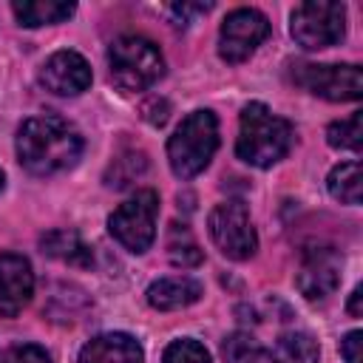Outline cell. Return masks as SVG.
I'll list each match as a JSON object with an SVG mask.
<instances>
[{
    "label": "cell",
    "mask_w": 363,
    "mask_h": 363,
    "mask_svg": "<svg viewBox=\"0 0 363 363\" xmlns=\"http://www.w3.org/2000/svg\"><path fill=\"white\" fill-rule=\"evenodd\" d=\"M292 37L298 45L315 51L340 43L346 31V6L335 0H309L292 11Z\"/></svg>",
    "instance_id": "cell-6"
},
{
    "label": "cell",
    "mask_w": 363,
    "mask_h": 363,
    "mask_svg": "<svg viewBox=\"0 0 363 363\" xmlns=\"http://www.w3.org/2000/svg\"><path fill=\"white\" fill-rule=\"evenodd\" d=\"M82 136L60 116H31L17 133L20 164L34 176H54L77 164Z\"/></svg>",
    "instance_id": "cell-1"
},
{
    "label": "cell",
    "mask_w": 363,
    "mask_h": 363,
    "mask_svg": "<svg viewBox=\"0 0 363 363\" xmlns=\"http://www.w3.org/2000/svg\"><path fill=\"white\" fill-rule=\"evenodd\" d=\"M340 255L332 247H320L306 252L301 269H298V289L309 301H320L332 295L340 284Z\"/></svg>",
    "instance_id": "cell-12"
},
{
    "label": "cell",
    "mask_w": 363,
    "mask_h": 363,
    "mask_svg": "<svg viewBox=\"0 0 363 363\" xmlns=\"http://www.w3.org/2000/svg\"><path fill=\"white\" fill-rule=\"evenodd\" d=\"M170 261L179 267H196L201 261V250L187 241V244H170Z\"/></svg>",
    "instance_id": "cell-25"
},
{
    "label": "cell",
    "mask_w": 363,
    "mask_h": 363,
    "mask_svg": "<svg viewBox=\"0 0 363 363\" xmlns=\"http://www.w3.org/2000/svg\"><path fill=\"white\" fill-rule=\"evenodd\" d=\"M224 363H272V354L247 332H235L221 346Z\"/></svg>",
    "instance_id": "cell-19"
},
{
    "label": "cell",
    "mask_w": 363,
    "mask_h": 363,
    "mask_svg": "<svg viewBox=\"0 0 363 363\" xmlns=\"http://www.w3.org/2000/svg\"><path fill=\"white\" fill-rule=\"evenodd\" d=\"M207 227H210V238L216 241V247L227 258L244 261L258 247L250 213H247V207L241 201H221V204H216L210 218H207Z\"/></svg>",
    "instance_id": "cell-8"
},
{
    "label": "cell",
    "mask_w": 363,
    "mask_h": 363,
    "mask_svg": "<svg viewBox=\"0 0 363 363\" xmlns=\"http://www.w3.org/2000/svg\"><path fill=\"white\" fill-rule=\"evenodd\" d=\"M11 9H14V17L28 28L62 23L74 14V3H65V0H17L11 3Z\"/></svg>",
    "instance_id": "cell-16"
},
{
    "label": "cell",
    "mask_w": 363,
    "mask_h": 363,
    "mask_svg": "<svg viewBox=\"0 0 363 363\" xmlns=\"http://www.w3.org/2000/svg\"><path fill=\"white\" fill-rule=\"evenodd\" d=\"M162 363H210V352L193 340V337H182V340H173L164 354H162Z\"/></svg>",
    "instance_id": "cell-22"
},
{
    "label": "cell",
    "mask_w": 363,
    "mask_h": 363,
    "mask_svg": "<svg viewBox=\"0 0 363 363\" xmlns=\"http://www.w3.org/2000/svg\"><path fill=\"white\" fill-rule=\"evenodd\" d=\"M326 142L332 147H340V150H360L363 145V113L354 111L352 116L340 119V122H332L326 128Z\"/></svg>",
    "instance_id": "cell-21"
},
{
    "label": "cell",
    "mask_w": 363,
    "mask_h": 363,
    "mask_svg": "<svg viewBox=\"0 0 363 363\" xmlns=\"http://www.w3.org/2000/svg\"><path fill=\"white\" fill-rule=\"evenodd\" d=\"M40 247H43L45 255L68 261V264H77V267H88L94 261L91 247L74 230H51V233H45L40 238Z\"/></svg>",
    "instance_id": "cell-15"
},
{
    "label": "cell",
    "mask_w": 363,
    "mask_h": 363,
    "mask_svg": "<svg viewBox=\"0 0 363 363\" xmlns=\"http://www.w3.org/2000/svg\"><path fill=\"white\" fill-rule=\"evenodd\" d=\"M295 85L303 91L329 99V102H354L363 96V71L360 65H315L301 62L292 71Z\"/></svg>",
    "instance_id": "cell-7"
},
{
    "label": "cell",
    "mask_w": 363,
    "mask_h": 363,
    "mask_svg": "<svg viewBox=\"0 0 363 363\" xmlns=\"http://www.w3.org/2000/svg\"><path fill=\"white\" fill-rule=\"evenodd\" d=\"M79 363H145V352L130 335L108 332L82 346Z\"/></svg>",
    "instance_id": "cell-13"
},
{
    "label": "cell",
    "mask_w": 363,
    "mask_h": 363,
    "mask_svg": "<svg viewBox=\"0 0 363 363\" xmlns=\"http://www.w3.org/2000/svg\"><path fill=\"white\" fill-rule=\"evenodd\" d=\"M156 216H159V196L156 190H139L128 201H122L111 218V235L130 252H145L156 238Z\"/></svg>",
    "instance_id": "cell-5"
},
{
    "label": "cell",
    "mask_w": 363,
    "mask_h": 363,
    "mask_svg": "<svg viewBox=\"0 0 363 363\" xmlns=\"http://www.w3.org/2000/svg\"><path fill=\"white\" fill-rule=\"evenodd\" d=\"M167 113H170V105H167V99H162V96H150V99L142 105V116H145L150 125H156V128H162V125L167 122Z\"/></svg>",
    "instance_id": "cell-24"
},
{
    "label": "cell",
    "mask_w": 363,
    "mask_h": 363,
    "mask_svg": "<svg viewBox=\"0 0 363 363\" xmlns=\"http://www.w3.org/2000/svg\"><path fill=\"white\" fill-rule=\"evenodd\" d=\"M201 298V284L196 278L187 275H170V278H159L147 286V303L153 309L170 312V309H182L190 306Z\"/></svg>",
    "instance_id": "cell-14"
},
{
    "label": "cell",
    "mask_w": 363,
    "mask_h": 363,
    "mask_svg": "<svg viewBox=\"0 0 363 363\" xmlns=\"http://www.w3.org/2000/svg\"><path fill=\"white\" fill-rule=\"evenodd\" d=\"M326 184H329V193H332L337 201H343V204H360V199H363L360 162H343V164H337V167L329 173Z\"/></svg>",
    "instance_id": "cell-17"
},
{
    "label": "cell",
    "mask_w": 363,
    "mask_h": 363,
    "mask_svg": "<svg viewBox=\"0 0 363 363\" xmlns=\"http://www.w3.org/2000/svg\"><path fill=\"white\" fill-rule=\"evenodd\" d=\"M0 187H3V170H0Z\"/></svg>",
    "instance_id": "cell-29"
},
{
    "label": "cell",
    "mask_w": 363,
    "mask_h": 363,
    "mask_svg": "<svg viewBox=\"0 0 363 363\" xmlns=\"http://www.w3.org/2000/svg\"><path fill=\"white\" fill-rule=\"evenodd\" d=\"M292 147V125L272 113L264 102H250L241 111V128L235 153L252 167H269Z\"/></svg>",
    "instance_id": "cell-2"
},
{
    "label": "cell",
    "mask_w": 363,
    "mask_h": 363,
    "mask_svg": "<svg viewBox=\"0 0 363 363\" xmlns=\"http://www.w3.org/2000/svg\"><path fill=\"white\" fill-rule=\"evenodd\" d=\"M210 9H213V3H176V6H170V14L179 17V26H187V20L193 14H204Z\"/></svg>",
    "instance_id": "cell-27"
},
{
    "label": "cell",
    "mask_w": 363,
    "mask_h": 363,
    "mask_svg": "<svg viewBox=\"0 0 363 363\" xmlns=\"http://www.w3.org/2000/svg\"><path fill=\"white\" fill-rule=\"evenodd\" d=\"M111 79L122 91H145L164 74V57L156 43L139 34H125L111 43L108 51Z\"/></svg>",
    "instance_id": "cell-4"
},
{
    "label": "cell",
    "mask_w": 363,
    "mask_h": 363,
    "mask_svg": "<svg viewBox=\"0 0 363 363\" xmlns=\"http://www.w3.org/2000/svg\"><path fill=\"white\" fill-rule=\"evenodd\" d=\"M40 79L51 94L77 96L91 85V65L85 62L82 54L62 48V51H57L45 60V65L40 71Z\"/></svg>",
    "instance_id": "cell-10"
},
{
    "label": "cell",
    "mask_w": 363,
    "mask_h": 363,
    "mask_svg": "<svg viewBox=\"0 0 363 363\" xmlns=\"http://www.w3.org/2000/svg\"><path fill=\"white\" fill-rule=\"evenodd\" d=\"M360 346H363V335H360L357 329L349 332V335L340 340V354H343V360H346V363H363Z\"/></svg>",
    "instance_id": "cell-26"
},
{
    "label": "cell",
    "mask_w": 363,
    "mask_h": 363,
    "mask_svg": "<svg viewBox=\"0 0 363 363\" xmlns=\"http://www.w3.org/2000/svg\"><path fill=\"white\" fill-rule=\"evenodd\" d=\"M145 170H147V156L142 150H128V153H122L111 162V167L105 173V182H108V187L119 190V187H128L130 182H136Z\"/></svg>",
    "instance_id": "cell-20"
},
{
    "label": "cell",
    "mask_w": 363,
    "mask_h": 363,
    "mask_svg": "<svg viewBox=\"0 0 363 363\" xmlns=\"http://www.w3.org/2000/svg\"><path fill=\"white\" fill-rule=\"evenodd\" d=\"M272 363H318V343L306 332H286L275 343Z\"/></svg>",
    "instance_id": "cell-18"
},
{
    "label": "cell",
    "mask_w": 363,
    "mask_h": 363,
    "mask_svg": "<svg viewBox=\"0 0 363 363\" xmlns=\"http://www.w3.org/2000/svg\"><path fill=\"white\" fill-rule=\"evenodd\" d=\"M34 272L28 258L17 252L0 255V318H14L31 301Z\"/></svg>",
    "instance_id": "cell-11"
},
{
    "label": "cell",
    "mask_w": 363,
    "mask_h": 363,
    "mask_svg": "<svg viewBox=\"0 0 363 363\" xmlns=\"http://www.w3.org/2000/svg\"><path fill=\"white\" fill-rule=\"evenodd\" d=\"M360 301H363V286H354V289H352V298H349V312H352L354 318H360V315H363Z\"/></svg>",
    "instance_id": "cell-28"
},
{
    "label": "cell",
    "mask_w": 363,
    "mask_h": 363,
    "mask_svg": "<svg viewBox=\"0 0 363 363\" xmlns=\"http://www.w3.org/2000/svg\"><path fill=\"white\" fill-rule=\"evenodd\" d=\"M269 34V23L255 9H235L224 17L218 34V54L227 62H244Z\"/></svg>",
    "instance_id": "cell-9"
},
{
    "label": "cell",
    "mask_w": 363,
    "mask_h": 363,
    "mask_svg": "<svg viewBox=\"0 0 363 363\" xmlns=\"http://www.w3.org/2000/svg\"><path fill=\"white\" fill-rule=\"evenodd\" d=\"M218 147V119L213 111H193L167 142V159L179 179L199 176Z\"/></svg>",
    "instance_id": "cell-3"
},
{
    "label": "cell",
    "mask_w": 363,
    "mask_h": 363,
    "mask_svg": "<svg viewBox=\"0 0 363 363\" xmlns=\"http://www.w3.org/2000/svg\"><path fill=\"white\" fill-rule=\"evenodd\" d=\"M6 363H51V357H48V352L43 346L23 343V346H14L6 354Z\"/></svg>",
    "instance_id": "cell-23"
}]
</instances>
